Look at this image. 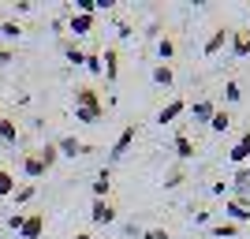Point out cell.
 Masks as SVG:
<instances>
[{
    "mask_svg": "<svg viewBox=\"0 0 250 239\" xmlns=\"http://www.w3.org/2000/svg\"><path fill=\"white\" fill-rule=\"evenodd\" d=\"M56 150H60V157H83V153H94V146H86V142H79L75 135H60L56 138Z\"/></svg>",
    "mask_w": 250,
    "mask_h": 239,
    "instance_id": "6da1fadb",
    "label": "cell"
},
{
    "mask_svg": "<svg viewBox=\"0 0 250 239\" xmlns=\"http://www.w3.org/2000/svg\"><path fill=\"white\" fill-rule=\"evenodd\" d=\"M135 135H138V131H135V124H127L124 131H120V138H116V142H112V150H108V161H112V165L120 161V157H127V150H131Z\"/></svg>",
    "mask_w": 250,
    "mask_h": 239,
    "instance_id": "7a4b0ae2",
    "label": "cell"
},
{
    "mask_svg": "<svg viewBox=\"0 0 250 239\" xmlns=\"http://www.w3.org/2000/svg\"><path fill=\"white\" fill-rule=\"evenodd\" d=\"M90 220L94 224H112L116 220V206L108 198H94V206H90Z\"/></svg>",
    "mask_w": 250,
    "mask_h": 239,
    "instance_id": "3957f363",
    "label": "cell"
},
{
    "mask_svg": "<svg viewBox=\"0 0 250 239\" xmlns=\"http://www.w3.org/2000/svg\"><path fill=\"white\" fill-rule=\"evenodd\" d=\"M94 22H97V15H79V11H71L63 26H67V30H71L75 38H86V34L94 30Z\"/></svg>",
    "mask_w": 250,
    "mask_h": 239,
    "instance_id": "277c9868",
    "label": "cell"
},
{
    "mask_svg": "<svg viewBox=\"0 0 250 239\" xmlns=\"http://www.w3.org/2000/svg\"><path fill=\"white\" fill-rule=\"evenodd\" d=\"M75 109H104V101L94 86H79L75 90Z\"/></svg>",
    "mask_w": 250,
    "mask_h": 239,
    "instance_id": "5b68a950",
    "label": "cell"
},
{
    "mask_svg": "<svg viewBox=\"0 0 250 239\" xmlns=\"http://www.w3.org/2000/svg\"><path fill=\"white\" fill-rule=\"evenodd\" d=\"M224 220H231V224H247V220H250V206H243V202H235V198H224Z\"/></svg>",
    "mask_w": 250,
    "mask_h": 239,
    "instance_id": "8992f818",
    "label": "cell"
},
{
    "mask_svg": "<svg viewBox=\"0 0 250 239\" xmlns=\"http://www.w3.org/2000/svg\"><path fill=\"white\" fill-rule=\"evenodd\" d=\"M101 64H104V79H108V83H116V79H120V49H116V45H108V49L101 52Z\"/></svg>",
    "mask_w": 250,
    "mask_h": 239,
    "instance_id": "52a82bcc",
    "label": "cell"
},
{
    "mask_svg": "<svg viewBox=\"0 0 250 239\" xmlns=\"http://www.w3.org/2000/svg\"><path fill=\"white\" fill-rule=\"evenodd\" d=\"M172 150H176L179 161H190V157H194V138H190L187 131H176V138H172Z\"/></svg>",
    "mask_w": 250,
    "mask_h": 239,
    "instance_id": "ba28073f",
    "label": "cell"
},
{
    "mask_svg": "<svg viewBox=\"0 0 250 239\" xmlns=\"http://www.w3.org/2000/svg\"><path fill=\"white\" fill-rule=\"evenodd\" d=\"M42 232H45V213H26V224H22L19 236L22 239H42Z\"/></svg>",
    "mask_w": 250,
    "mask_h": 239,
    "instance_id": "9c48e42d",
    "label": "cell"
},
{
    "mask_svg": "<svg viewBox=\"0 0 250 239\" xmlns=\"http://www.w3.org/2000/svg\"><path fill=\"white\" fill-rule=\"evenodd\" d=\"M183 112H187V101H179V97H176V101H168L165 109L157 112V124H176Z\"/></svg>",
    "mask_w": 250,
    "mask_h": 239,
    "instance_id": "30bf717a",
    "label": "cell"
},
{
    "mask_svg": "<svg viewBox=\"0 0 250 239\" xmlns=\"http://www.w3.org/2000/svg\"><path fill=\"white\" fill-rule=\"evenodd\" d=\"M228 42H231V30H224V26H220V30L213 34L206 45H202V52H206V56H217L220 49H228Z\"/></svg>",
    "mask_w": 250,
    "mask_h": 239,
    "instance_id": "8fae6325",
    "label": "cell"
},
{
    "mask_svg": "<svg viewBox=\"0 0 250 239\" xmlns=\"http://www.w3.org/2000/svg\"><path fill=\"white\" fill-rule=\"evenodd\" d=\"M228 161H231V165H247V161H250V131H247V135H243L239 138V142H235V146H231V153H228Z\"/></svg>",
    "mask_w": 250,
    "mask_h": 239,
    "instance_id": "7c38bea8",
    "label": "cell"
},
{
    "mask_svg": "<svg viewBox=\"0 0 250 239\" xmlns=\"http://www.w3.org/2000/svg\"><path fill=\"white\" fill-rule=\"evenodd\" d=\"M213 112H217V105L209 101V97H202V101L190 105V116H194V124H209V120H213Z\"/></svg>",
    "mask_w": 250,
    "mask_h": 239,
    "instance_id": "4fadbf2b",
    "label": "cell"
},
{
    "mask_svg": "<svg viewBox=\"0 0 250 239\" xmlns=\"http://www.w3.org/2000/svg\"><path fill=\"white\" fill-rule=\"evenodd\" d=\"M45 172H49V168L38 161V153H26V157H22V176H26V179H42Z\"/></svg>",
    "mask_w": 250,
    "mask_h": 239,
    "instance_id": "5bb4252c",
    "label": "cell"
},
{
    "mask_svg": "<svg viewBox=\"0 0 250 239\" xmlns=\"http://www.w3.org/2000/svg\"><path fill=\"white\" fill-rule=\"evenodd\" d=\"M108 191H112V168L104 165L94 179V198H108Z\"/></svg>",
    "mask_w": 250,
    "mask_h": 239,
    "instance_id": "9a60e30c",
    "label": "cell"
},
{
    "mask_svg": "<svg viewBox=\"0 0 250 239\" xmlns=\"http://www.w3.org/2000/svg\"><path fill=\"white\" fill-rule=\"evenodd\" d=\"M0 142H8V146L19 142V124L11 116H0Z\"/></svg>",
    "mask_w": 250,
    "mask_h": 239,
    "instance_id": "2e32d148",
    "label": "cell"
},
{
    "mask_svg": "<svg viewBox=\"0 0 250 239\" xmlns=\"http://www.w3.org/2000/svg\"><path fill=\"white\" fill-rule=\"evenodd\" d=\"M153 83H157V86H165V90L176 83V71H172V64H153Z\"/></svg>",
    "mask_w": 250,
    "mask_h": 239,
    "instance_id": "e0dca14e",
    "label": "cell"
},
{
    "mask_svg": "<svg viewBox=\"0 0 250 239\" xmlns=\"http://www.w3.org/2000/svg\"><path fill=\"white\" fill-rule=\"evenodd\" d=\"M228 127H231V112H228V109H217V112H213V120H209V131L224 135Z\"/></svg>",
    "mask_w": 250,
    "mask_h": 239,
    "instance_id": "ac0fdd59",
    "label": "cell"
},
{
    "mask_svg": "<svg viewBox=\"0 0 250 239\" xmlns=\"http://www.w3.org/2000/svg\"><path fill=\"white\" fill-rule=\"evenodd\" d=\"M34 153H38V161H42L45 168H52L56 161H60V150H56V142H45L42 150H34Z\"/></svg>",
    "mask_w": 250,
    "mask_h": 239,
    "instance_id": "d6986e66",
    "label": "cell"
},
{
    "mask_svg": "<svg viewBox=\"0 0 250 239\" xmlns=\"http://www.w3.org/2000/svg\"><path fill=\"white\" fill-rule=\"evenodd\" d=\"M239 232V224H231V220H217V224H209V236H217V239H231Z\"/></svg>",
    "mask_w": 250,
    "mask_h": 239,
    "instance_id": "ffe728a7",
    "label": "cell"
},
{
    "mask_svg": "<svg viewBox=\"0 0 250 239\" xmlns=\"http://www.w3.org/2000/svg\"><path fill=\"white\" fill-rule=\"evenodd\" d=\"M183 183H187V172H183V165L168 168V176H165V187H168V191H176V187H183Z\"/></svg>",
    "mask_w": 250,
    "mask_h": 239,
    "instance_id": "44dd1931",
    "label": "cell"
},
{
    "mask_svg": "<svg viewBox=\"0 0 250 239\" xmlns=\"http://www.w3.org/2000/svg\"><path fill=\"white\" fill-rule=\"evenodd\" d=\"M228 49L235 52V56H250V38H247V34H231Z\"/></svg>",
    "mask_w": 250,
    "mask_h": 239,
    "instance_id": "7402d4cb",
    "label": "cell"
},
{
    "mask_svg": "<svg viewBox=\"0 0 250 239\" xmlns=\"http://www.w3.org/2000/svg\"><path fill=\"white\" fill-rule=\"evenodd\" d=\"M15 187H19L15 176H11L8 168H0V198H11V195H15Z\"/></svg>",
    "mask_w": 250,
    "mask_h": 239,
    "instance_id": "603a6c76",
    "label": "cell"
},
{
    "mask_svg": "<svg viewBox=\"0 0 250 239\" xmlns=\"http://www.w3.org/2000/svg\"><path fill=\"white\" fill-rule=\"evenodd\" d=\"M157 56H161V64H168L176 56V42L172 38H157Z\"/></svg>",
    "mask_w": 250,
    "mask_h": 239,
    "instance_id": "cb8c5ba5",
    "label": "cell"
},
{
    "mask_svg": "<svg viewBox=\"0 0 250 239\" xmlns=\"http://www.w3.org/2000/svg\"><path fill=\"white\" fill-rule=\"evenodd\" d=\"M38 195V187H34V183H19V187H15V206H26V202H30V198Z\"/></svg>",
    "mask_w": 250,
    "mask_h": 239,
    "instance_id": "d4e9b609",
    "label": "cell"
},
{
    "mask_svg": "<svg viewBox=\"0 0 250 239\" xmlns=\"http://www.w3.org/2000/svg\"><path fill=\"white\" fill-rule=\"evenodd\" d=\"M101 116H104V109H75V120H79V124H97Z\"/></svg>",
    "mask_w": 250,
    "mask_h": 239,
    "instance_id": "484cf974",
    "label": "cell"
},
{
    "mask_svg": "<svg viewBox=\"0 0 250 239\" xmlns=\"http://www.w3.org/2000/svg\"><path fill=\"white\" fill-rule=\"evenodd\" d=\"M83 67L90 75H104V64H101V52H86V60H83Z\"/></svg>",
    "mask_w": 250,
    "mask_h": 239,
    "instance_id": "4316f807",
    "label": "cell"
},
{
    "mask_svg": "<svg viewBox=\"0 0 250 239\" xmlns=\"http://www.w3.org/2000/svg\"><path fill=\"white\" fill-rule=\"evenodd\" d=\"M224 101H228V105H239V101H243V90H239V83H235V79H228V83H224Z\"/></svg>",
    "mask_w": 250,
    "mask_h": 239,
    "instance_id": "83f0119b",
    "label": "cell"
},
{
    "mask_svg": "<svg viewBox=\"0 0 250 239\" xmlns=\"http://www.w3.org/2000/svg\"><path fill=\"white\" fill-rule=\"evenodd\" d=\"M0 34H4L8 42H15V38H19V34H22V26H19V22H15V19H4V22H0Z\"/></svg>",
    "mask_w": 250,
    "mask_h": 239,
    "instance_id": "f1b7e54d",
    "label": "cell"
},
{
    "mask_svg": "<svg viewBox=\"0 0 250 239\" xmlns=\"http://www.w3.org/2000/svg\"><path fill=\"white\" fill-rule=\"evenodd\" d=\"M63 56H67V60H71V64H83V60H86V52L79 49V45H75V42H63Z\"/></svg>",
    "mask_w": 250,
    "mask_h": 239,
    "instance_id": "f546056e",
    "label": "cell"
},
{
    "mask_svg": "<svg viewBox=\"0 0 250 239\" xmlns=\"http://www.w3.org/2000/svg\"><path fill=\"white\" fill-rule=\"evenodd\" d=\"M22 224H26V213H11V217H8V228L11 232H22Z\"/></svg>",
    "mask_w": 250,
    "mask_h": 239,
    "instance_id": "4dcf8cb0",
    "label": "cell"
},
{
    "mask_svg": "<svg viewBox=\"0 0 250 239\" xmlns=\"http://www.w3.org/2000/svg\"><path fill=\"white\" fill-rule=\"evenodd\" d=\"M138 239H168V232L165 228H142V236Z\"/></svg>",
    "mask_w": 250,
    "mask_h": 239,
    "instance_id": "1f68e13d",
    "label": "cell"
},
{
    "mask_svg": "<svg viewBox=\"0 0 250 239\" xmlns=\"http://www.w3.org/2000/svg\"><path fill=\"white\" fill-rule=\"evenodd\" d=\"M194 224H206V228H209V224H213V213H209V209H202V213H194Z\"/></svg>",
    "mask_w": 250,
    "mask_h": 239,
    "instance_id": "d6a6232c",
    "label": "cell"
},
{
    "mask_svg": "<svg viewBox=\"0 0 250 239\" xmlns=\"http://www.w3.org/2000/svg\"><path fill=\"white\" fill-rule=\"evenodd\" d=\"M116 30H120V38H124V42H127V38H135V34H131V26H127V22H124V19L116 22Z\"/></svg>",
    "mask_w": 250,
    "mask_h": 239,
    "instance_id": "836d02e7",
    "label": "cell"
},
{
    "mask_svg": "<svg viewBox=\"0 0 250 239\" xmlns=\"http://www.w3.org/2000/svg\"><path fill=\"white\" fill-rule=\"evenodd\" d=\"M15 11H19V15H26V11H34V4H30V0H19V4H15Z\"/></svg>",
    "mask_w": 250,
    "mask_h": 239,
    "instance_id": "e575fe53",
    "label": "cell"
},
{
    "mask_svg": "<svg viewBox=\"0 0 250 239\" xmlns=\"http://www.w3.org/2000/svg\"><path fill=\"white\" fill-rule=\"evenodd\" d=\"M71 239H94V236H90V232H79V236H71Z\"/></svg>",
    "mask_w": 250,
    "mask_h": 239,
    "instance_id": "d590c367",
    "label": "cell"
},
{
    "mask_svg": "<svg viewBox=\"0 0 250 239\" xmlns=\"http://www.w3.org/2000/svg\"><path fill=\"white\" fill-rule=\"evenodd\" d=\"M243 34H247V38H250V26H247V30H243Z\"/></svg>",
    "mask_w": 250,
    "mask_h": 239,
    "instance_id": "8d00e7d4",
    "label": "cell"
}]
</instances>
